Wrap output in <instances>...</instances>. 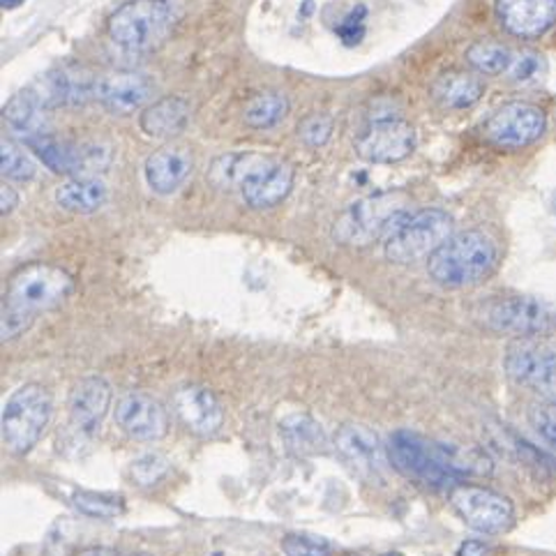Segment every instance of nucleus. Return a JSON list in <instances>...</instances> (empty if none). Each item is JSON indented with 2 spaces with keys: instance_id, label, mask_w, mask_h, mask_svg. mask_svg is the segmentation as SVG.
Here are the masks:
<instances>
[{
  "instance_id": "45",
  "label": "nucleus",
  "mask_w": 556,
  "mask_h": 556,
  "mask_svg": "<svg viewBox=\"0 0 556 556\" xmlns=\"http://www.w3.org/2000/svg\"><path fill=\"white\" fill-rule=\"evenodd\" d=\"M127 556H151V554H127Z\"/></svg>"
},
{
  "instance_id": "9",
  "label": "nucleus",
  "mask_w": 556,
  "mask_h": 556,
  "mask_svg": "<svg viewBox=\"0 0 556 556\" xmlns=\"http://www.w3.org/2000/svg\"><path fill=\"white\" fill-rule=\"evenodd\" d=\"M485 328L515 338L547 336L556 328V312L531 295H498L478 309Z\"/></svg>"
},
{
  "instance_id": "44",
  "label": "nucleus",
  "mask_w": 556,
  "mask_h": 556,
  "mask_svg": "<svg viewBox=\"0 0 556 556\" xmlns=\"http://www.w3.org/2000/svg\"><path fill=\"white\" fill-rule=\"evenodd\" d=\"M381 556H402L400 552H386V554H381Z\"/></svg>"
},
{
  "instance_id": "39",
  "label": "nucleus",
  "mask_w": 556,
  "mask_h": 556,
  "mask_svg": "<svg viewBox=\"0 0 556 556\" xmlns=\"http://www.w3.org/2000/svg\"><path fill=\"white\" fill-rule=\"evenodd\" d=\"M33 319L35 317H30V314L3 303V321H0V336H3V342H12L18 336H24V332L30 328Z\"/></svg>"
},
{
  "instance_id": "38",
  "label": "nucleus",
  "mask_w": 556,
  "mask_h": 556,
  "mask_svg": "<svg viewBox=\"0 0 556 556\" xmlns=\"http://www.w3.org/2000/svg\"><path fill=\"white\" fill-rule=\"evenodd\" d=\"M365 18H367V8L365 5H358L351 10L342 22L338 24L336 33L340 35V40L346 45V47H356L363 42L365 37Z\"/></svg>"
},
{
  "instance_id": "32",
  "label": "nucleus",
  "mask_w": 556,
  "mask_h": 556,
  "mask_svg": "<svg viewBox=\"0 0 556 556\" xmlns=\"http://www.w3.org/2000/svg\"><path fill=\"white\" fill-rule=\"evenodd\" d=\"M0 174L10 182H30L37 174V166L22 146L3 139L0 141Z\"/></svg>"
},
{
  "instance_id": "22",
  "label": "nucleus",
  "mask_w": 556,
  "mask_h": 556,
  "mask_svg": "<svg viewBox=\"0 0 556 556\" xmlns=\"http://www.w3.org/2000/svg\"><path fill=\"white\" fill-rule=\"evenodd\" d=\"M194 169V157L182 146H162L146 160V182L155 194H176Z\"/></svg>"
},
{
  "instance_id": "41",
  "label": "nucleus",
  "mask_w": 556,
  "mask_h": 556,
  "mask_svg": "<svg viewBox=\"0 0 556 556\" xmlns=\"http://www.w3.org/2000/svg\"><path fill=\"white\" fill-rule=\"evenodd\" d=\"M490 554V545H485L483 541H465L457 549V556H488Z\"/></svg>"
},
{
  "instance_id": "26",
  "label": "nucleus",
  "mask_w": 556,
  "mask_h": 556,
  "mask_svg": "<svg viewBox=\"0 0 556 556\" xmlns=\"http://www.w3.org/2000/svg\"><path fill=\"white\" fill-rule=\"evenodd\" d=\"M280 434L287 448L295 455H324L328 451V437L321 425L307 414H291L280 422Z\"/></svg>"
},
{
  "instance_id": "33",
  "label": "nucleus",
  "mask_w": 556,
  "mask_h": 556,
  "mask_svg": "<svg viewBox=\"0 0 556 556\" xmlns=\"http://www.w3.org/2000/svg\"><path fill=\"white\" fill-rule=\"evenodd\" d=\"M169 469H172V462L162 453H143L132 462L129 473H132L137 485L153 488L166 473H169Z\"/></svg>"
},
{
  "instance_id": "40",
  "label": "nucleus",
  "mask_w": 556,
  "mask_h": 556,
  "mask_svg": "<svg viewBox=\"0 0 556 556\" xmlns=\"http://www.w3.org/2000/svg\"><path fill=\"white\" fill-rule=\"evenodd\" d=\"M18 206V192L12 188V185H5L0 188V215H10Z\"/></svg>"
},
{
  "instance_id": "12",
  "label": "nucleus",
  "mask_w": 556,
  "mask_h": 556,
  "mask_svg": "<svg viewBox=\"0 0 556 556\" xmlns=\"http://www.w3.org/2000/svg\"><path fill=\"white\" fill-rule=\"evenodd\" d=\"M26 143L47 169L72 178L96 176L98 172H104L111 162L109 148L96 143H70L51 135L26 137Z\"/></svg>"
},
{
  "instance_id": "30",
  "label": "nucleus",
  "mask_w": 556,
  "mask_h": 556,
  "mask_svg": "<svg viewBox=\"0 0 556 556\" xmlns=\"http://www.w3.org/2000/svg\"><path fill=\"white\" fill-rule=\"evenodd\" d=\"M467 63L478 72L488 74V77H498V74H508L515 63V51L502 42L492 40H478L473 42L467 53Z\"/></svg>"
},
{
  "instance_id": "8",
  "label": "nucleus",
  "mask_w": 556,
  "mask_h": 556,
  "mask_svg": "<svg viewBox=\"0 0 556 556\" xmlns=\"http://www.w3.org/2000/svg\"><path fill=\"white\" fill-rule=\"evenodd\" d=\"M74 291V277L53 264H28L18 268L8 282V305L22 309L30 317L61 307Z\"/></svg>"
},
{
  "instance_id": "36",
  "label": "nucleus",
  "mask_w": 556,
  "mask_h": 556,
  "mask_svg": "<svg viewBox=\"0 0 556 556\" xmlns=\"http://www.w3.org/2000/svg\"><path fill=\"white\" fill-rule=\"evenodd\" d=\"M529 422L549 448L556 451V402H541L533 404L529 412Z\"/></svg>"
},
{
  "instance_id": "18",
  "label": "nucleus",
  "mask_w": 556,
  "mask_h": 556,
  "mask_svg": "<svg viewBox=\"0 0 556 556\" xmlns=\"http://www.w3.org/2000/svg\"><path fill=\"white\" fill-rule=\"evenodd\" d=\"M114 418L118 428L135 441H157L169 428L164 406L141 391L123 393L116 402Z\"/></svg>"
},
{
  "instance_id": "1",
  "label": "nucleus",
  "mask_w": 556,
  "mask_h": 556,
  "mask_svg": "<svg viewBox=\"0 0 556 556\" xmlns=\"http://www.w3.org/2000/svg\"><path fill=\"white\" fill-rule=\"evenodd\" d=\"M208 178L219 190H236L250 208H275L291 194L293 164L258 151H238L213 160Z\"/></svg>"
},
{
  "instance_id": "2",
  "label": "nucleus",
  "mask_w": 556,
  "mask_h": 556,
  "mask_svg": "<svg viewBox=\"0 0 556 556\" xmlns=\"http://www.w3.org/2000/svg\"><path fill=\"white\" fill-rule=\"evenodd\" d=\"M498 264L494 240L480 229L453 233L430 258L428 273L446 289H471L483 285Z\"/></svg>"
},
{
  "instance_id": "4",
  "label": "nucleus",
  "mask_w": 556,
  "mask_h": 556,
  "mask_svg": "<svg viewBox=\"0 0 556 556\" xmlns=\"http://www.w3.org/2000/svg\"><path fill=\"white\" fill-rule=\"evenodd\" d=\"M406 213H409V199L402 192L369 194L338 215L332 225V240L344 248H367L391 236Z\"/></svg>"
},
{
  "instance_id": "35",
  "label": "nucleus",
  "mask_w": 556,
  "mask_h": 556,
  "mask_svg": "<svg viewBox=\"0 0 556 556\" xmlns=\"http://www.w3.org/2000/svg\"><path fill=\"white\" fill-rule=\"evenodd\" d=\"M282 552L287 556H330V543L321 535L289 533L282 539Z\"/></svg>"
},
{
  "instance_id": "29",
  "label": "nucleus",
  "mask_w": 556,
  "mask_h": 556,
  "mask_svg": "<svg viewBox=\"0 0 556 556\" xmlns=\"http://www.w3.org/2000/svg\"><path fill=\"white\" fill-rule=\"evenodd\" d=\"M443 457H446L453 473L462 478H485L494 471V462L485 448L459 446V443H441Z\"/></svg>"
},
{
  "instance_id": "23",
  "label": "nucleus",
  "mask_w": 556,
  "mask_h": 556,
  "mask_svg": "<svg viewBox=\"0 0 556 556\" xmlns=\"http://www.w3.org/2000/svg\"><path fill=\"white\" fill-rule=\"evenodd\" d=\"M190 102L180 96H166L151 106H146L139 116V127L146 137L174 139L190 125Z\"/></svg>"
},
{
  "instance_id": "25",
  "label": "nucleus",
  "mask_w": 556,
  "mask_h": 556,
  "mask_svg": "<svg viewBox=\"0 0 556 556\" xmlns=\"http://www.w3.org/2000/svg\"><path fill=\"white\" fill-rule=\"evenodd\" d=\"M485 96V84L471 72H446L432 84V98L446 109H471Z\"/></svg>"
},
{
  "instance_id": "11",
  "label": "nucleus",
  "mask_w": 556,
  "mask_h": 556,
  "mask_svg": "<svg viewBox=\"0 0 556 556\" xmlns=\"http://www.w3.org/2000/svg\"><path fill=\"white\" fill-rule=\"evenodd\" d=\"M451 506L469 529L488 535L508 531L515 520L510 498L483 485L459 483L451 490Z\"/></svg>"
},
{
  "instance_id": "10",
  "label": "nucleus",
  "mask_w": 556,
  "mask_h": 556,
  "mask_svg": "<svg viewBox=\"0 0 556 556\" xmlns=\"http://www.w3.org/2000/svg\"><path fill=\"white\" fill-rule=\"evenodd\" d=\"M504 372L515 383L533 388L547 402H556V340L547 336L517 338L504 354Z\"/></svg>"
},
{
  "instance_id": "42",
  "label": "nucleus",
  "mask_w": 556,
  "mask_h": 556,
  "mask_svg": "<svg viewBox=\"0 0 556 556\" xmlns=\"http://www.w3.org/2000/svg\"><path fill=\"white\" fill-rule=\"evenodd\" d=\"M79 556H118V554L114 549H109V547H92V549L81 552Z\"/></svg>"
},
{
  "instance_id": "6",
  "label": "nucleus",
  "mask_w": 556,
  "mask_h": 556,
  "mask_svg": "<svg viewBox=\"0 0 556 556\" xmlns=\"http://www.w3.org/2000/svg\"><path fill=\"white\" fill-rule=\"evenodd\" d=\"M51 416L53 400L45 386H18L3 404V418H0L5 446L16 455L30 453L45 437Z\"/></svg>"
},
{
  "instance_id": "17",
  "label": "nucleus",
  "mask_w": 556,
  "mask_h": 556,
  "mask_svg": "<svg viewBox=\"0 0 556 556\" xmlns=\"http://www.w3.org/2000/svg\"><path fill=\"white\" fill-rule=\"evenodd\" d=\"M155 86L139 72H109L98 77L96 100L116 116H129L135 111H143L153 102Z\"/></svg>"
},
{
  "instance_id": "7",
  "label": "nucleus",
  "mask_w": 556,
  "mask_h": 556,
  "mask_svg": "<svg viewBox=\"0 0 556 556\" xmlns=\"http://www.w3.org/2000/svg\"><path fill=\"white\" fill-rule=\"evenodd\" d=\"M386 451L391 465L404 478L416 480L425 488L453 490L459 485V478L448 467L439 441H430L412 430H397L388 439Z\"/></svg>"
},
{
  "instance_id": "13",
  "label": "nucleus",
  "mask_w": 556,
  "mask_h": 556,
  "mask_svg": "<svg viewBox=\"0 0 556 556\" xmlns=\"http://www.w3.org/2000/svg\"><path fill=\"white\" fill-rule=\"evenodd\" d=\"M354 148L358 157L369 164H395L414 153L416 129L393 114L375 116L361 129Z\"/></svg>"
},
{
  "instance_id": "5",
  "label": "nucleus",
  "mask_w": 556,
  "mask_h": 556,
  "mask_svg": "<svg viewBox=\"0 0 556 556\" xmlns=\"http://www.w3.org/2000/svg\"><path fill=\"white\" fill-rule=\"evenodd\" d=\"M455 219L441 208L409 211L397 227L383 240V254L388 262L409 266L430 258L453 236Z\"/></svg>"
},
{
  "instance_id": "21",
  "label": "nucleus",
  "mask_w": 556,
  "mask_h": 556,
  "mask_svg": "<svg viewBox=\"0 0 556 556\" xmlns=\"http://www.w3.org/2000/svg\"><path fill=\"white\" fill-rule=\"evenodd\" d=\"M174 406L180 420L188 425V430L199 437H213L219 432L225 422V412L222 404L206 386H182L174 395Z\"/></svg>"
},
{
  "instance_id": "14",
  "label": "nucleus",
  "mask_w": 556,
  "mask_h": 556,
  "mask_svg": "<svg viewBox=\"0 0 556 556\" xmlns=\"http://www.w3.org/2000/svg\"><path fill=\"white\" fill-rule=\"evenodd\" d=\"M96 86L98 77L86 67L77 65H63L45 72L37 77L26 92L40 104L42 109H59V106H84L90 100H96Z\"/></svg>"
},
{
  "instance_id": "16",
  "label": "nucleus",
  "mask_w": 556,
  "mask_h": 556,
  "mask_svg": "<svg viewBox=\"0 0 556 556\" xmlns=\"http://www.w3.org/2000/svg\"><path fill=\"white\" fill-rule=\"evenodd\" d=\"M336 451L344 465L367 483H379L386 471V448L365 425L346 422L336 432Z\"/></svg>"
},
{
  "instance_id": "3",
  "label": "nucleus",
  "mask_w": 556,
  "mask_h": 556,
  "mask_svg": "<svg viewBox=\"0 0 556 556\" xmlns=\"http://www.w3.org/2000/svg\"><path fill=\"white\" fill-rule=\"evenodd\" d=\"M178 16L174 0H127L111 12L106 35L127 53H148L169 40Z\"/></svg>"
},
{
  "instance_id": "43",
  "label": "nucleus",
  "mask_w": 556,
  "mask_h": 556,
  "mask_svg": "<svg viewBox=\"0 0 556 556\" xmlns=\"http://www.w3.org/2000/svg\"><path fill=\"white\" fill-rule=\"evenodd\" d=\"M0 3H3V8H5V10H14V8L22 5L24 0H0Z\"/></svg>"
},
{
  "instance_id": "31",
  "label": "nucleus",
  "mask_w": 556,
  "mask_h": 556,
  "mask_svg": "<svg viewBox=\"0 0 556 556\" xmlns=\"http://www.w3.org/2000/svg\"><path fill=\"white\" fill-rule=\"evenodd\" d=\"M70 502L81 515L92 517V520H114V517L125 513L123 496H114V494L74 490Z\"/></svg>"
},
{
  "instance_id": "37",
  "label": "nucleus",
  "mask_w": 556,
  "mask_h": 556,
  "mask_svg": "<svg viewBox=\"0 0 556 556\" xmlns=\"http://www.w3.org/2000/svg\"><path fill=\"white\" fill-rule=\"evenodd\" d=\"M508 74H510V79L517 84H531L535 79H543V74H545L543 55L533 53V51L515 53V63Z\"/></svg>"
},
{
  "instance_id": "15",
  "label": "nucleus",
  "mask_w": 556,
  "mask_h": 556,
  "mask_svg": "<svg viewBox=\"0 0 556 556\" xmlns=\"http://www.w3.org/2000/svg\"><path fill=\"white\" fill-rule=\"evenodd\" d=\"M547 129V116L531 102H508L498 106L485 123V137L498 148H527Z\"/></svg>"
},
{
  "instance_id": "34",
  "label": "nucleus",
  "mask_w": 556,
  "mask_h": 556,
  "mask_svg": "<svg viewBox=\"0 0 556 556\" xmlns=\"http://www.w3.org/2000/svg\"><path fill=\"white\" fill-rule=\"evenodd\" d=\"M332 129H336V121H332V116L314 111V114L305 116L299 123V137L309 148H324L332 137Z\"/></svg>"
},
{
  "instance_id": "28",
  "label": "nucleus",
  "mask_w": 556,
  "mask_h": 556,
  "mask_svg": "<svg viewBox=\"0 0 556 556\" xmlns=\"http://www.w3.org/2000/svg\"><path fill=\"white\" fill-rule=\"evenodd\" d=\"M3 118L16 132H24V137L33 135H49L47 132V109L37 104L28 92H16L3 106Z\"/></svg>"
},
{
  "instance_id": "27",
  "label": "nucleus",
  "mask_w": 556,
  "mask_h": 556,
  "mask_svg": "<svg viewBox=\"0 0 556 556\" xmlns=\"http://www.w3.org/2000/svg\"><path fill=\"white\" fill-rule=\"evenodd\" d=\"M289 100L285 92L264 90L252 96L243 106V121L252 129H270L289 116Z\"/></svg>"
},
{
  "instance_id": "19",
  "label": "nucleus",
  "mask_w": 556,
  "mask_h": 556,
  "mask_svg": "<svg viewBox=\"0 0 556 556\" xmlns=\"http://www.w3.org/2000/svg\"><path fill=\"white\" fill-rule=\"evenodd\" d=\"M494 12L502 28L520 40H535L556 24V0H496Z\"/></svg>"
},
{
  "instance_id": "20",
  "label": "nucleus",
  "mask_w": 556,
  "mask_h": 556,
  "mask_svg": "<svg viewBox=\"0 0 556 556\" xmlns=\"http://www.w3.org/2000/svg\"><path fill=\"white\" fill-rule=\"evenodd\" d=\"M111 406V386L102 377L77 381L70 393V425L81 437H96Z\"/></svg>"
},
{
  "instance_id": "24",
  "label": "nucleus",
  "mask_w": 556,
  "mask_h": 556,
  "mask_svg": "<svg viewBox=\"0 0 556 556\" xmlns=\"http://www.w3.org/2000/svg\"><path fill=\"white\" fill-rule=\"evenodd\" d=\"M109 199V188L96 176H79L65 180L55 190V203L72 215L98 213Z\"/></svg>"
}]
</instances>
